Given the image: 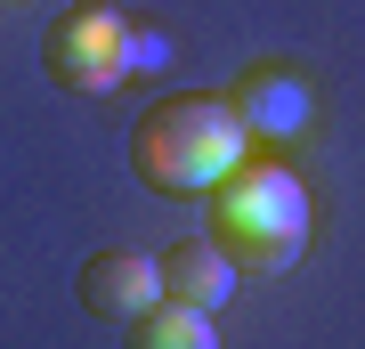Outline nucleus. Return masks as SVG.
Instances as JSON below:
<instances>
[{
	"mask_svg": "<svg viewBox=\"0 0 365 349\" xmlns=\"http://www.w3.org/2000/svg\"><path fill=\"white\" fill-rule=\"evenodd\" d=\"M163 65H170V41L155 25H130V74H163Z\"/></svg>",
	"mask_w": 365,
	"mask_h": 349,
	"instance_id": "obj_8",
	"label": "nucleus"
},
{
	"mask_svg": "<svg viewBox=\"0 0 365 349\" xmlns=\"http://www.w3.org/2000/svg\"><path fill=\"white\" fill-rule=\"evenodd\" d=\"M163 300H187V309H227V293H235V260L211 244V236H187V244H163Z\"/></svg>",
	"mask_w": 365,
	"mask_h": 349,
	"instance_id": "obj_6",
	"label": "nucleus"
},
{
	"mask_svg": "<svg viewBox=\"0 0 365 349\" xmlns=\"http://www.w3.org/2000/svg\"><path fill=\"white\" fill-rule=\"evenodd\" d=\"M203 220H211V244H220L244 276H284L300 260V244H309V187H300L284 163L244 155L220 187H211Z\"/></svg>",
	"mask_w": 365,
	"mask_h": 349,
	"instance_id": "obj_1",
	"label": "nucleus"
},
{
	"mask_svg": "<svg viewBox=\"0 0 365 349\" xmlns=\"http://www.w3.org/2000/svg\"><path fill=\"white\" fill-rule=\"evenodd\" d=\"M244 138L227 98H155L130 130V171L155 195H211L244 163Z\"/></svg>",
	"mask_w": 365,
	"mask_h": 349,
	"instance_id": "obj_2",
	"label": "nucleus"
},
{
	"mask_svg": "<svg viewBox=\"0 0 365 349\" xmlns=\"http://www.w3.org/2000/svg\"><path fill=\"white\" fill-rule=\"evenodd\" d=\"M49 74H57V90H81V98H98V90H114L122 74H130V16H114V9H98V0H81L73 16H57L49 25Z\"/></svg>",
	"mask_w": 365,
	"mask_h": 349,
	"instance_id": "obj_3",
	"label": "nucleus"
},
{
	"mask_svg": "<svg viewBox=\"0 0 365 349\" xmlns=\"http://www.w3.org/2000/svg\"><path fill=\"white\" fill-rule=\"evenodd\" d=\"M227 106H235V122H244L252 138H292V130L309 122V81H300L292 65H252L227 90Z\"/></svg>",
	"mask_w": 365,
	"mask_h": 349,
	"instance_id": "obj_5",
	"label": "nucleus"
},
{
	"mask_svg": "<svg viewBox=\"0 0 365 349\" xmlns=\"http://www.w3.org/2000/svg\"><path fill=\"white\" fill-rule=\"evenodd\" d=\"M122 349H220V333H211V309L155 300V309L130 317V341H122Z\"/></svg>",
	"mask_w": 365,
	"mask_h": 349,
	"instance_id": "obj_7",
	"label": "nucleus"
},
{
	"mask_svg": "<svg viewBox=\"0 0 365 349\" xmlns=\"http://www.w3.org/2000/svg\"><path fill=\"white\" fill-rule=\"evenodd\" d=\"M155 300H163V268H155V260H146V252H90V260H81V309H90V317H122V325H130L138 309H155Z\"/></svg>",
	"mask_w": 365,
	"mask_h": 349,
	"instance_id": "obj_4",
	"label": "nucleus"
}]
</instances>
